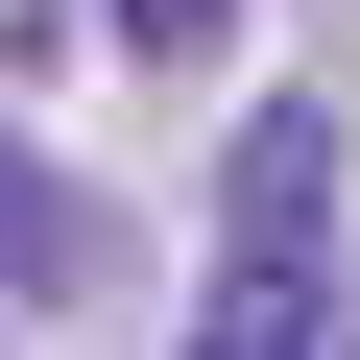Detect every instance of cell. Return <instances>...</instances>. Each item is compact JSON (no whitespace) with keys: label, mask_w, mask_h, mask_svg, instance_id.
Wrapping results in <instances>:
<instances>
[{"label":"cell","mask_w":360,"mask_h":360,"mask_svg":"<svg viewBox=\"0 0 360 360\" xmlns=\"http://www.w3.org/2000/svg\"><path fill=\"white\" fill-rule=\"evenodd\" d=\"M193 360H360V264H336V120L264 96L217 144V312Z\"/></svg>","instance_id":"obj_1"},{"label":"cell","mask_w":360,"mask_h":360,"mask_svg":"<svg viewBox=\"0 0 360 360\" xmlns=\"http://www.w3.org/2000/svg\"><path fill=\"white\" fill-rule=\"evenodd\" d=\"M96 264H120V217L72 193L49 144H0V288H96Z\"/></svg>","instance_id":"obj_2"},{"label":"cell","mask_w":360,"mask_h":360,"mask_svg":"<svg viewBox=\"0 0 360 360\" xmlns=\"http://www.w3.org/2000/svg\"><path fill=\"white\" fill-rule=\"evenodd\" d=\"M96 25H120V49H144V72H193V49H217V25H240V0H96Z\"/></svg>","instance_id":"obj_3"}]
</instances>
